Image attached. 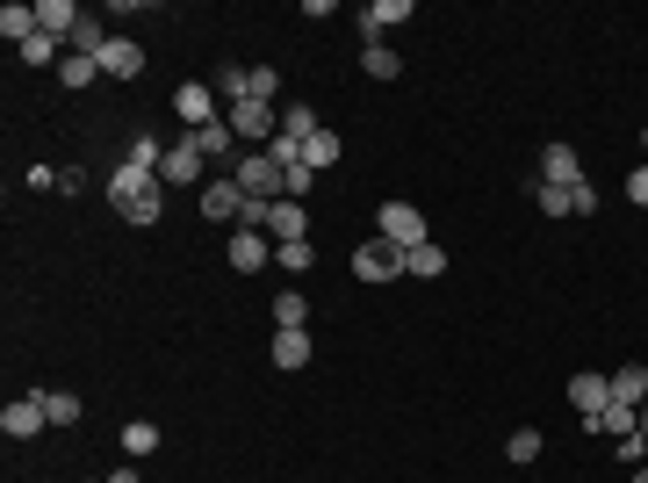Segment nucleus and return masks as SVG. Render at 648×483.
I'll return each mask as SVG.
<instances>
[{"label":"nucleus","mask_w":648,"mask_h":483,"mask_svg":"<svg viewBox=\"0 0 648 483\" xmlns=\"http://www.w3.org/2000/svg\"><path fill=\"white\" fill-rule=\"evenodd\" d=\"M159 181H166V188H209V159H202V145H195V138L166 145V166H159Z\"/></svg>","instance_id":"3"},{"label":"nucleus","mask_w":648,"mask_h":483,"mask_svg":"<svg viewBox=\"0 0 648 483\" xmlns=\"http://www.w3.org/2000/svg\"><path fill=\"white\" fill-rule=\"evenodd\" d=\"M317 130H324V123H317V116H310V108H303V102H296V108H281V138H296V145H310V138H317Z\"/></svg>","instance_id":"26"},{"label":"nucleus","mask_w":648,"mask_h":483,"mask_svg":"<svg viewBox=\"0 0 648 483\" xmlns=\"http://www.w3.org/2000/svg\"><path fill=\"white\" fill-rule=\"evenodd\" d=\"M22 58H30V66H66V58H58V36H44V30L22 44Z\"/></svg>","instance_id":"31"},{"label":"nucleus","mask_w":648,"mask_h":483,"mask_svg":"<svg viewBox=\"0 0 648 483\" xmlns=\"http://www.w3.org/2000/svg\"><path fill=\"white\" fill-rule=\"evenodd\" d=\"M375 239H390V245H426V217H418V203H382V217H375Z\"/></svg>","instance_id":"6"},{"label":"nucleus","mask_w":648,"mask_h":483,"mask_svg":"<svg viewBox=\"0 0 648 483\" xmlns=\"http://www.w3.org/2000/svg\"><path fill=\"white\" fill-rule=\"evenodd\" d=\"M396 22H410V0H375L360 15V44H382V30H396Z\"/></svg>","instance_id":"16"},{"label":"nucleus","mask_w":648,"mask_h":483,"mask_svg":"<svg viewBox=\"0 0 648 483\" xmlns=\"http://www.w3.org/2000/svg\"><path fill=\"white\" fill-rule=\"evenodd\" d=\"M569 203H577V217H591V209H598V188H591V181H577V188H569Z\"/></svg>","instance_id":"34"},{"label":"nucleus","mask_w":648,"mask_h":483,"mask_svg":"<svg viewBox=\"0 0 648 483\" xmlns=\"http://www.w3.org/2000/svg\"><path fill=\"white\" fill-rule=\"evenodd\" d=\"M267 311H274V332H303L310 303H303V289H281V296H274V303H267Z\"/></svg>","instance_id":"20"},{"label":"nucleus","mask_w":648,"mask_h":483,"mask_svg":"<svg viewBox=\"0 0 648 483\" xmlns=\"http://www.w3.org/2000/svg\"><path fill=\"white\" fill-rule=\"evenodd\" d=\"M0 36H8V44L22 51V44L36 36V8H22V0H8V8H0Z\"/></svg>","instance_id":"19"},{"label":"nucleus","mask_w":648,"mask_h":483,"mask_svg":"<svg viewBox=\"0 0 648 483\" xmlns=\"http://www.w3.org/2000/svg\"><path fill=\"white\" fill-rule=\"evenodd\" d=\"M613 404L648 412V368H613Z\"/></svg>","instance_id":"17"},{"label":"nucleus","mask_w":648,"mask_h":483,"mask_svg":"<svg viewBox=\"0 0 648 483\" xmlns=\"http://www.w3.org/2000/svg\"><path fill=\"white\" fill-rule=\"evenodd\" d=\"M303 159H310L317 173H324V166H339V138H332V130H317V138L303 145Z\"/></svg>","instance_id":"30"},{"label":"nucleus","mask_w":648,"mask_h":483,"mask_svg":"<svg viewBox=\"0 0 648 483\" xmlns=\"http://www.w3.org/2000/svg\"><path fill=\"white\" fill-rule=\"evenodd\" d=\"M223 260H231L239 275H259V267L274 260V239H267V231H231V245H223Z\"/></svg>","instance_id":"8"},{"label":"nucleus","mask_w":648,"mask_h":483,"mask_svg":"<svg viewBox=\"0 0 648 483\" xmlns=\"http://www.w3.org/2000/svg\"><path fill=\"white\" fill-rule=\"evenodd\" d=\"M36 398H44V418H51V426H80V398H72V390H36Z\"/></svg>","instance_id":"25"},{"label":"nucleus","mask_w":648,"mask_h":483,"mask_svg":"<svg viewBox=\"0 0 648 483\" xmlns=\"http://www.w3.org/2000/svg\"><path fill=\"white\" fill-rule=\"evenodd\" d=\"M310 181H317V166H310V159L281 166V195H289V203H303V195H310Z\"/></svg>","instance_id":"29"},{"label":"nucleus","mask_w":648,"mask_h":483,"mask_svg":"<svg viewBox=\"0 0 648 483\" xmlns=\"http://www.w3.org/2000/svg\"><path fill=\"white\" fill-rule=\"evenodd\" d=\"M274 260H281V267H289V275H310V239H296V245H274Z\"/></svg>","instance_id":"32"},{"label":"nucleus","mask_w":648,"mask_h":483,"mask_svg":"<svg viewBox=\"0 0 648 483\" xmlns=\"http://www.w3.org/2000/svg\"><path fill=\"white\" fill-rule=\"evenodd\" d=\"M231 181H239L245 203H281V166H274L267 152H245L239 166H231Z\"/></svg>","instance_id":"2"},{"label":"nucleus","mask_w":648,"mask_h":483,"mask_svg":"<svg viewBox=\"0 0 648 483\" xmlns=\"http://www.w3.org/2000/svg\"><path fill=\"white\" fill-rule=\"evenodd\" d=\"M58 80H66L72 94H80V87H94V80H102V58H86V51H66V66H58Z\"/></svg>","instance_id":"23"},{"label":"nucleus","mask_w":648,"mask_h":483,"mask_svg":"<svg viewBox=\"0 0 648 483\" xmlns=\"http://www.w3.org/2000/svg\"><path fill=\"white\" fill-rule=\"evenodd\" d=\"M44 426H51V418H44V398H15L0 412V433H8V440H36Z\"/></svg>","instance_id":"11"},{"label":"nucleus","mask_w":648,"mask_h":483,"mask_svg":"<svg viewBox=\"0 0 648 483\" xmlns=\"http://www.w3.org/2000/svg\"><path fill=\"white\" fill-rule=\"evenodd\" d=\"M404 275V245H390V239H360V253H354V281H396Z\"/></svg>","instance_id":"5"},{"label":"nucleus","mask_w":648,"mask_h":483,"mask_svg":"<svg viewBox=\"0 0 648 483\" xmlns=\"http://www.w3.org/2000/svg\"><path fill=\"white\" fill-rule=\"evenodd\" d=\"M577 181H583L577 145H547V152H541V188H577Z\"/></svg>","instance_id":"10"},{"label":"nucleus","mask_w":648,"mask_h":483,"mask_svg":"<svg viewBox=\"0 0 648 483\" xmlns=\"http://www.w3.org/2000/svg\"><path fill=\"white\" fill-rule=\"evenodd\" d=\"M404 275H418V281H432V275H447V253H440V245H410V253H404Z\"/></svg>","instance_id":"22"},{"label":"nucleus","mask_w":648,"mask_h":483,"mask_svg":"<svg viewBox=\"0 0 648 483\" xmlns=\"http://www.w3.org/2000/svg\"><path fill=\"white\" fill-rule=\"evenodd\" d=\"M360 72H368V80H396V72H404V58H396L390 44H368V51H360Z\"/></svg>","instance_id":"24"},{"label":"nucleus","mask_w":648,"mask_h":483,"mask_svg":"<svg viewBox=\"0 0 648 483\" xmlns=\"http://www.w3.org/2000/svg\"><path fill=\"white\" fill-rule=\"evenodd\" d=\"M634 483H648V469H634Z\"/></svg>","instance_id":"37"},{"label":"nucleus","mask_w":648,"mask_h":483,"mask_svg":"<svg viewBox=\"0 0 648 483\" xmlns=\"http://www.w3.org/2000/svg\"><path fill=\"white\" fill-rule=\"evenodd\" d=\"M267 239H274V245H296V239H310V217H303V203H289V195H281V203L267 209Z\"/></svg>","instance_id":"12"},{"label":"nucleus","mask_w":648,"mask_h":483,"mask_svg":"<svg viewBox=\"0 0 648 483\" xmlns=\"http://www.w3.org/2000/svg\"><path fill=\"white\" fill-rule=\"evenodd\" d=\"M217 102H223V94H217V87H181V94H173V116H181V123H188V130H202V123H217Z\"/></svg>","instance_id":"9"},{"label":"nucleus","mask_w":648,"mask_h":483,"mask_svg":"<svg viewBox=\"0 0 648 483\" xmlns=\"http://www.w3.org/2000/svg\"><path fill=\"white\" fill-rule=\"evenodd\" d=\"M144 72V51H137L130 36H108L102 44V80H137Z\"/></svg>","instance_id":"13"},{"label":"nucleus","mask_w":648,"mask_h":483,"mask_svg":"<svg viewBox=\"0 0 648 483\" xmlns=\"http://www.w3.org/2000/svg\"><path fill=\"white\" fill-rule=\"evenodd\" d=\"M188 138L195 145H202V159H209V166H217V159H231V152H239V138H231V123H202V130H188Z\"/></svg>","instance_id":"18"},{"label":"nucleus","mask_w":648,"mask_h":483,"mask_svg":"<svg viewBox=\"0 0 648 483\" xmlns=\"http://www.w3.org/2000/svg\"><path fill=\"white\" fill-rule=\"evenodd\" d=\"M102 483H144V476H137V469H116V476H102Z\"/></svg>","instance_id":"36"},{"label":"nucleus","mask_w":648,"mask_h":483,"mask_svg":"<svg viewBox=\"0 0 648 483\" xmlns=\"http://www.w3.org/2000/svg\"><path fill=\"white\" fill-rule=\"evenodd\" d=\"M627 203H641V209H648V166H634V173H627Z\"/></svg>","instance_id":"35"},{"label":"nucleus","mask_w":648,"mask_h":483,"mask_svg":"<svg viewBox=\"0 0 648 483\" xmlns=\"http://www.w3.org/2000/svg\"><path fill=\"white\" fill-rule=\"evenodd\" d=\"M533 203H541V217H577L569 188H533Z\"/></svg>","instance_id":"33"},{"label":"nucleus","mask_w":648,"mask_h":483,"mask_svg":"<svg viewBox=\"0 0 648 483\" xmlns=\"http://www.w3.org/2000/svg\"><path fill=\"white\" fill-rule=\"evenodd\" d=\"M152 448H159V426H144V418H130V426H123V455L137 462V455H152Z\"/></svg>","instance_id":"28"},{"label":"nucleus","mask_w":648,"mask_h":483,"mask_svg":"<svg viewBox=\"0 0 648 483\" xmlns=\"http://www.w3.org/2000/svg\"><path fill=\"white\" fill-rule=\"evenodd\" d=\"M108 203H116L123 225H159V209H166V181L123 159V166L108 173Z\"/></svg>","instance_id":"1"},{"label":"nucleus","mask_w":648,"mask_h":483,"mask_svg":"<svg viewBox=\"0 0 648 483\" xmlns=\"http://www.w3.org/2000/svg\"><path fill=\"white\" fill-rule=\"evenodd\" d=\"M86 8H72V0H36V30L58 36V44H72V30H80Z\"/></svg>","instance_id":"14"},{"label":"nucleus","mask_w":648,"mask_h":483,"mask_svg":"<svg viewBox=\"0 0 648 483\" xmlns=\"http://www.w3.org/2000/svg\"><path fill=\"white\" fill-rule=\"evenodd\" d=\"M541 448H547V440H541V426H519L512 440H505V455H512L519 469H526V462H541Z\"/></svg>","instance_id":"27"},{"label":"nucleus","mask_w":648,"mask_h":483,"mask_svg":"<svg viewBox=\"0 0 648 483\" xmlns=\"http://www.w3.org/2000/svg\"><path fill=\"white\" fill-rule=\"evenodd\" d=\"M202 209L217 217V225H239V209H245L239 181H231V173H223V181H209V188H202Z\"/></svg>","instance_id":"15"},{"label":"nucleus","mask_w":648,"mask_h":483,"mask_svg":"<svg viewBox=\"0 0 648 483\" xmlns=\"http://www.w3.org/2000/svg\"><path fill=\"white\" fill-rule=\"evenodd\" d=\"M223 123H231V138H259V145H274L281 138V116H274V102H231L223 108Z\"/></svg>","instance_id":"4"},{"label":"nucleus","mask_w":648,"mask_h":483,"mask_svg":"<svg viewBox=\"0 0 648 483\" xmlns=\"http://www.w3.org/2000/svg\"><path fill=\"white\" fill-rule=\"evenodd\" d=\"M274 368H310V332H274Z\"/></svg>","instance_id":"21"},{"label":"nucleus","mask_w":648,"mask_h":483,"mask_svg":"<svg viewBox=\"0 0 648 483\" xmlns=\"http://www.w3.org/2000/svg\"><path fill=\"white\" fill-rule=\"evenodd\" d=\"M641 145H648V130H641Z\"/></svg>","instance_id":"38"},{"label":"nucleus","mask_w":648,"mask_h":483,"mask_svg":"<svg viewBox=\"0 0 648 483\" xmlns=\"http://www.w3.org/2000/svg\"><path fill=\"white\" fill-rule=\"evenodd\" d=\"M569 404L583 412V426H591L605 404H613V376H598V368H583V376H569Z\"/></svg>","instance_id":"7"}]
</instances>
